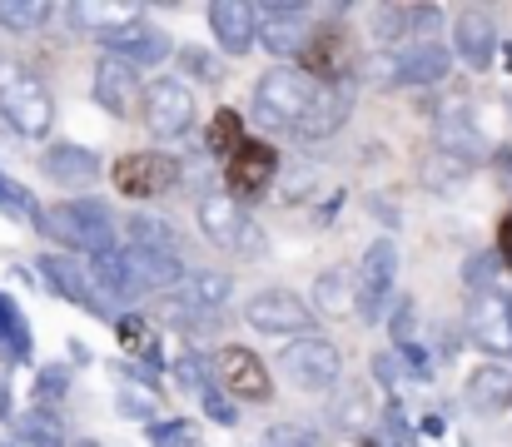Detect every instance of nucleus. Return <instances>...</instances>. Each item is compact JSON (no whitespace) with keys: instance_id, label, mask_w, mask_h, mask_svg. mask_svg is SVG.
Segmentation results:
<instances>
[{"instance_id":"obj_12","label":"nucleus","mask_w":512,"mask_h":447,"mask_svg":"<svg viewBox=\"0 0 512 447\" xmlns=\"http://www.w3.org/2000/svg\"><path fill=\"white\" fill-rule=\"evenodd\" d=\"M463 328L483 353H512V294H503V289L473 294Z\"/></svg>"},{"instance_id":"obj_8","label":"nucleus","mask_w":512,"mask_h":447,"mask_svg":"<svg viewBox=\"0 0 512 447\" xmlns=\"http://www.w3.org/2000/svg\"><path fill=\"white\" fill-rule=\"evenodd\" d=\"M140 115H145V125H150L155 140H179V135H189V125L199 115L194 110V90L184 80H174V75H160L140 95Z\"/></svg>"},{"instance_id":"obj_7","label":"nucleus","mask_w":512,"mask_h":447,"mask_svg":"<svg viewBox=\"0 0 512 447\" xmlns=\"http://www.w3.org/2000/svg\"><path fill=\"white\" fill-rule=\"evenodd\" d=\"M214 388L229 393V403H269L274 398V383H269V368L254 348L244 343H224L219 358H214Z\"/></svg>"},{"instance_id":"obj_35","label":"nucleus","mask_w":512,"mask_h":447,"mask_svg":"<svg viewBox=\"0 0 512 447\" xmlns=\"http://www.w3.org/2000/svg\"><path fill=\"white\" fill-rule=\"evenodd\" d=\"M334 423H339L343 433H368V423H373V403H368V393L363 388H343L339 403H334Z\"/></svg>"},{"instance_id":"obj_47","label":"nucleus","mask_w":512,"mask_h":447,"mask_svg":"<svg viewBox=\"0 0 512 447\" xmlns=\"http://www.w3.org/2000/svg\"><path fill=\"white\" fill-rule=\"evenodd\" d=\"M199 403H204V413H209L214 423H224V428H234V418H239V403H229V398H224L219 388H209V393H204Z\"/></svg>"},{"instance_id":"obj_32","label":"nucleus","mask_w":512,"mask_h":447,"mask_svg":"<svg viewBox=\"0 0 512 447\" xmlns=\"http://www.w3.org/2000/svg\"><path fill=\"white\" fill-rule=\"evenodd\" d=\"M130 249H150V254H174V224L160 214H135L130 219Z\"/></svg>"},{"instance_id":"obj_39","label":"nucleus","mask_w":512,"mask_h":447,"mask_svg":"<svg viewBox=\"0 0 512 447\" xmlns=\"http://www.w3.org/2000/svg\"><path fill=\"white\" fill-rule=\"evenodd\" d=\"M0 209L10 214V219H25V224H40V204L25 194V184H15V179H5L0 174Z\"/></svg>"},{"instance_id":"obj_31","label":"nucleus","mask_w":512,"mask_h":447,"mask_svg":"<svg viewBox=\"0 0 512 447\" xmlns=\"http://www.w3.org/2000/svg\"><path fill=\"white\" fill-rule=\"evenodd\" d=\"M15 443L20 447H65V423L50 408H30L15 418Z\"/></svg>"},{"instance_id":"obj_48","label":"nucleus","mask_w":512,"mask_h":447,"mask_svg":"<svg viewBox=\"0 0 512 447\" xmlns=\"http://www.w3.org/2000/svg\"><path fill=\"white\" fill-rule=\"evenodd\" d=\"M393 338L398 343H413V303L408 298H398V308H393Z\"/></svg>"},{"instance_id":"obj_6","label":"nucleus","mask_w":512,"mask_h":447,"mask_svg":"<svg viewBox=\"0 0 512 447\" xmlns=\"http://www.w3.org/2000/svg\"><path fill=\"white\" fill-rule=\"evenodd\" d=\"M199 234L214 244V249H239V254H254L259 249V224L244 214L239 199H229L224 189H209L199 194Z\"/></svg>"},{"instance_id":"obj_49","label":"nucleus","mask_w":512,"mask_h":447,"mask_svg":"<svg viewBox=\"0 0 512 447\" xmlns=\"http://www.w3.org/2000/svg\"><path fill=\"white\" fill-rule=\"evenodd\" d=\"M493 174H498V184L512 194V149H498V154H493Z\"/></svg>"},{"instance_id":"obj_11","label":"nucleus","mask_w":512,"mask_h":447,"mask_svg":"<svg viewBox=\"0 0 512 447\" xmlns=\"http://www.w3.org/2000/svg\"><path fill=\"white\" fill-rule=\"evenodd\" d=\"M274 179H279V154H274V145H264V140H244L224 159V194L239 199V204L269 194Z\"/></svg>"},{"instance_id":"obj_27","label":"nucleus","mask_w":512,"mask_h":447,"mask_svg":"<svg viewBox=\"0 0 512 447\" xmlns=\"http://www.w3.org/2000/svg\"><path fill=\"white\" fill-rule=\"evenodd\" d=\"M65 15H70L75 25H85L90 35H100V40L140 20L135 5H110V0H80V5H65Z\"/></svg>"},{"instance_id":"obj_42","label":"nucleus","mask_w":512,"mask_h":447,"mask_svg":"<svg viewBox=\"0 0 512 447\" xmlns=\"http://www.w3.org/2000/svg\"><path fill=\"white\" fill-rule=\"evenodd\" d=\"M498 269H503V264H498V254H473V259L463 264V284H468L473 294H488V289H498V284H493V279H498Z\"/></svg>"},{"instance_id":"obj_28","label":"nucleus","mask_w":512,"mask_h":447,"mask_svg":"<svg viewBox=\"0 0 512 447\" xmlns=\"http://www.w3.org/2000/svg\"><path fill=\"white\" fill-rule=\"evenodd\" d=\"M115 408H120L125 418L150 423L155 408H160V393H155V383L140 378V373H115Z\"/></svg>"},{"instance_id":"obj_51","label":"nucleus","mask_w":512,"mask_h":447,"mask_svg":"<svg viewBox=\"0 0 512 447\" xmlns=\"http://www.w3.org/2000/svg\"><path fill=\"white\" fill-rule=\"evenodd\" d=\"M5 413H10V388L0 383V423H5Z\"/></svg>"},{"instance_id":"obj_5","label":"nucleus","mask_w":512,"mask_h":447,"mask_svg":"<svg viewBox=\"0 0 512 447\" xmlns=\"http://www.w3.org/2000/svg\"><path fill=\"white\" fill-rule=\"evenodd\" d=\"M393 279H398V244H393V239H373L368 254H363L358 269H353V294H358L353 313H358V323H378V318L388 313Z\"/></svg>"},{"instance_id":"obj_13","label":"nucleus","mask_w":512,"mask_h":447,"mask_svg":"<svg viewBox=\"0 0 512 447\" xmlns=\"http://www.w3.org/2000/svg\"><path fill=\"white\" fill-rule=\"evenodd\" d=\"M348 110H353V90L348 85H314V95H309V105H304V115L294 125V140L319 145V140L339 135L348 125Z\"/></svg>"},{"instance_id":"obj_23","label":"nucleus","mask_w":512,"mask_h":447,"mask_svg":"<svg viewBox=\"0 0 512 447\" xmlns=\"http://www.w3.org/2000/svg\"><path fill=\"white\" fill-rule=\"evenodd\" d=\"M40 169L60 184V189H85V184H95L100 179V154L85 145H70V140H60V145H50L40 154Z\"/></svg>"},{"instance_id":"obj_16","label":"nucleus","mask_w":512,"mask_h":447,"mask_svg":"<svg viewBox=\"0 0 512 447\" xmlns=\"http://www.w3.org/2000/svg\"><path fill=\"white\" fill-rule=\"evenodd\" d=\"M100 45H105V55H115V60H125V65H135V70L160 65V60H170L174 55L170 35H165L160 25H145V20H135V25H125V30L105 35Z\"/></svg>"},{"instance_id":"obj_17","label":"nucleus","mask_w":512,"mask_h":447,"mask_svg":"<svg viewBox=\"0 0 512 447\" xmlns=\"http://www.w3.org/2000/svg\"><path fill=\"white\" fill-rule=\"evenodd\" d=\"M304 75L314 80V85H343V75H348V35H343L339 25H324V30H309V40H304Z\"/></svg>"},{"instance_id":"obj_40","label":"nucleus","mask_w":512,"mask_h":447,"mask_svg":"<svg viewBox=\"0 0 512 447\" xmlns=\"http://www.w3.org/2000/svg\"><path fill=\"white\" fill-rule=\"evenodd\" d=\"M150 443L155 447H204V433L184 418H170V423H155L150 428Z\"/></svg>"},{"instance_id":"obj_25","label":"nucleus","mask_w":512,"mask_h":447,"mask_svg":"<svg viewBox=\"0 0 512 447\" xmlns=\"http://www.w3.org/2000/svg\"><path fill=\"white\" fill-rule=\"evenodd\" d=\"M463 398H468L473 413H488V418H493V413H508L512 408V368H503V363H483V368H473Z\"/></svg>"},{"instance_id":"obj_20","label":"nucleus","mask_w":512,"mask_h":447,"mask_svg":"<svg viewBox=\"0 0 512 447\" xmlns=\"http://www.w3.org/2000/svg\"><path fill=\"white\" fill-rule=\"evenodd\" d=\"M120 264L130 274V284L145 294H170L184 284V264L174 254H150V249H120Z\"/></svg>"},{"instance_id":"obj_30","label":"nucleus","mask_w":512,"mask_h":447,"mask_svg":"<svg viewBox=\"0 0 512 447\" xmlns=\"http://www.w3.org/2000/svg\"><path fill=\"white\" fill-rule=\"evenodd\" d=\"M353 269H329L319 284H314V313H324V318H348L353 313Z\"/></svg>"},{"instance_id":"obj_43","label":"nucleus","mask_w":512,"mask_h":447,"mask_svg":"<svg viewBox=\"0 0 512 447\" xmlns=\"http://www.w3.org/2000/svg\"><path fill=\"white\" fill-rule=\"evenodd\" d=\"M259 447H319V443H314L309 428H299V423H279V428H264Z\"/></svg>"},{"instance_id":"obj_4","label":"nucleus","mask_w":512,"mask_h":447,"mask_svg":"<svg viewBox=\"0 0 512 447\" xmlns=\"http://www.w3.org/2000/svg\"><path fill=\"white\" fill-rule=\"evenodd\" d=\"M279 368L289 373L294 388H304V393H324V388H339L343 353H339L334 338H324V333H304V338H289V348L279 353Z\"/></svg>"},{"instance_id":"obj_9","label":"nucleus","mask_w":512,"mask_h":447,"mask_svg":"<svg viewBox=\"0 0 512 447\" xmlns=\"http://www.w3.org/2000/svg\"><path fill=\"white\" fill-rule=\"evenodd\" d=\"M244 323L254 333H269V338H304L314 323V308L294 289H259L244 303Z\"/></svg>"},{"instance_id":"obj_10","label":"nucleus","mask_w":512,"mask_h":447,"mask_svg":"<svg viewBox=\"0 0 512 447\" xmlns=\"http://www.w3.org/2000/svg\"><path fill=\"white\" fill-rule=\"evenodd\" d=\"M110 179H115V189L130 194V199H160V194H170L174 184L184 179V169H179L174 154L135 149V154H125V159L110 169Z\"/></svg>"},{"instance_id":"obj_38","label":"nucleus","mask_w":512,"mask_h":447,"mask_svg":"<svg viewBox=\"0 0 512 447\" xmlns=\"http://www.w3.org/2000/svg\"><path fill=\"white\" fill-rule=\"evenodd\" d=\"M174 378H179L184 388H194L199 398L214 388V368H209V358H204V353H179V363H174Z\"/></svg>"},{"instance_id":"obj_19","label":"nucleus","mask_w":512,"mask_h":447,"mask_svg":"<svg viewBox=\"0 0 512 447\" xmlns=\"http://www.w3.org/2000/svg\"><path fill=\"white\" fill-rule=\"evenodd\" d=\"M453 55L468 65V70H488L493 55H498V30L483 10H458L453 15Z\"/></svg>"},{"instance_id":"obj_1","label":"nucleus","mask_w":512,"mask_h":447,"mask_svg":"<svg viewBox=\"0 0 512 447\" xmlns=\"http://www.w3.org/2000/svg\"><path fill=\"white\" fill-rule=\"evenodd\" d=\"M40 234L60 239L70 254H85V259H100V254H115V214L105 199H65V204H50L40 209Z\"/></svg>"},{"instance_id":"obj_26","label":"nucleus","mask_w":512,"mask_h":447,"mask_svg":"<svg viewBox=\"0 0 512 447\" xmlns=\"http://www.w3.org/2000/svg\"><path fill=\"white\" fill-rule=\"evenodd\" d=\"M174 294L184 298L194 313L219 318V308H224L229 294H234V279H229V274H219V269H199V274H184V284H179Z\"/></svg>"},{"instance_id":"obj_33","label":"nucleus","mask_w":512,"mask_h":447,"mask_svg":"<svg viewBox=\"0 0 512 447\" xmlns=\"http://www.w3.org/2000/svg\"><path fill=\"white\" fill-rule=\"evenodd\" d=\"M120 343H125V353H130V358H140V363L160 368V338H155L150 318H140V313L120 318Z\"/></svg>"},{"instance_id":"obj_24","label":"nucleus","mask_w":512,"mask_h":447,"mask_svg":"<svg viewBox=\"0 0 512 447\" xmlns=\"http://www.w3.org/2000/svg\"><path fill=\"white\" fill-rule=\"evenodd\" d=\"M135 95H140V75H135V65H125V60H115V55H100V65H95V100L110 110V115H130L135 110Z\"/></svg>"},{"instance_id":"obj_14","label":"nucleus","mask_w":512,"mask_h":447,"mask_svg":"<svg viewBox=\"0 0 512 447\" xmlns=\"http://www.w3.org/2000/svg\"><path fill=\"white\" fill-rule=\"evenodd\" d=\"M254 40L269 50V55H299L304 40H309V5H254Z\"/></svg>"},{"instance_id":"obj_50","label":"nucleus","mask_w":512,"mask_h":447,"mask_svg":"<svg viewBox=\"0 0 512 447\" xmlns=\"http://www.w3.org/2000/svg\"><path fill=\"white\" fill-rule=\"evenodd\" d=\"M498 234H503V249H498V264H508L512 269V214L498 224Z\"/></svg>"},{"instance_id":"obj_41","label":"nucleus","mask_w":512,"mask_h":447,"mask_svg":"<svg viewBox=\"0 0 512 447\" xmlns=\"http://www.w3.org/2000/svg\"><path fill=\"white\" fill-rule=\"evenodd\" d=\"M179 70L194 75L199 85H219V60H214L209 50H199V45H184V50H179Z\"/></svg>"},{"instance_id":"obj_29","label":"nucleus","mask_w":512,"mask_h":447,"mask_svg":"<svg viewBox=\"0 0 512 447\" xmlns=\"http://www.w3.org/2000/svg\"><path fill=\"white\" fill-rule=\"evenodd\" d=\"M30 353H35V338H30L25 313L0 294V358L5 363H30Z\"/></svg>"},{"instance_id":"obj_46","label":"nucleus","mask_w":512,"mask_h":447,"mask_svg":"<svg viewBox=\"0 0 512 447\" xmlns=\"http://www.w3.org/2000/svg\"><path fill=\"white\" fill-rule=\"evenodd\" d=\"M378 443L383 447H413V433H408V423H403V413H398V408H388V413H383V433H378Z\"/></svg>"},{"instance_id":"obj_45","label":"nucleus","mask_w":512,"mask_h":447,"mask_svg":"<svg viewBox=\"0 0 512 447\" xmlns=\"http://www.w3.org/2000/svg\"><path fill=\"white\" fill-rule=\"evenodd\" d=\"M373 383L383 388V393H393L398 383H403V363H398V353H373Z\"/></svg>"},{"instance_id":"obj_22","label":"nucleus","mask_w":512,"mask_h":447,"mask_svg":"<svg viewBox=\"0 0 512 447\" xmlns=\"http://www.w3.org/2000/svg\"><path fill=\"white\" fill-rule=\"evenodd\" d=\"M209 30H214V40H219L224 55H249L254 50V30H259L254 5H244V0H214L209 5Z\"/></svg>"},{"instance_id":"obj_15","label":"nucleus","mask_w":512,"mask_h":447,"mask_svg":"<svg viewBox=\"0 0 512 447\" xmlns=\"http://www.w3.org/2000/svg\"><path fill=\"white\" fill-rule=\"evenodd\" d=\"M40 279H45L50 294L80 303V308L95 313V318H110L100 294H95V284H90V264H85V259H75V254H45V259H40Z\"/></svg>"},{"instance_id":"obj_37","label":"nucleus","mask_w":512,"mask_h":447,"mask_svg":"<svg viewBox=\"0 0 512 447\" xmlns=\"http://www.w3.org/2000/svg\"><path fill=\"white\" fill-rule=\"evenodd\" d=\"M368 20H373V40L378 45H393V40L408 35V5H373Z\"/></svg>"},{"instance_id":"obj_3","label":"nucleus","mask_w":512,"mask_h":447,"mask_svg":"<svg viewBox=\"0 0 512 447\" xmlns=\"http://www.w3.org/2000/svg\"><path fill=\"white\" fill-rule=\"evenodd\" d=\"M309 95H314V80H309L304 70L279 65V70L259 75V85H254V120H259L264 130H289V135H294V125H299Z\"/></svg>"},{"instance_id":"obj_34","label":"nucleus","mask_w":512,"mask_h":447,"mask_svg":"<svg viewBox=\"0 0 512 447\" xmlns=\"http://www.w3.org/2000/svg\"><path fill=\"white\" fill-rule=\"evenodd\" d=\"M45 20H50V5L40 0H0V25L10 35H35Z\"/></svg>"},{"instance_id":"obj_18","label":"nucleus","mask_w":512,"mask_h":447,"mask_svg":"<svg viewBox=\"0 0 512 447\" xmlns=\"http://www.w3.org/2000/svg\"><path fill=\"white\" fill-rule=\"evenodd\" d=\"M438 154H443L453 169H473V164L493 159V149H488V140H483V130H478L463 110H448V115L438 120Z\"/></svg>"},{"instance_id":"obj_2","label":"nucleus","mask_w":512,"mask_h":447,"mask_svg":"<svg viewBox=\"0 0 512 447\" xmlns=\"http://www.w3.org/2000/svg\"><path fill=\"white\" fill-rule=\"evenodd\" d=\"M0 115L15 135L25 140H45L55 125V100L45 90V80L15 60H0Z\"/></svg>"},{"instance_id":"obj_52","label":"nucleus","mask_w":512,"mask_h":447,"mask_svg":"<svg viewBox=\"0 0 512 447\" xmlns=\"http://www.w3.org/2000/svg\"><path fill=\"white\" fill-rule=\"evenodd\" d=\"M508 115H512V100H508Z\"/></svg>"},{"instance_id":"obj_21","label":"nucleus","mask_w":512,"mask_h":447,"mask_svg":"<svg viewBox=\"0 0 512 447\" xmlns=\"http://www.w3.org/2000/svg\"><path fill=\"white\" fill-rule=\"evenodd\" d=\"M393 60V75L388 85H438L453 65V55L438 45V40H413L403 55H388Z\"/></svg>"},{"instance_id":"obj_44","label":"nucleus","mask_w":512,"mask_h":447,"mask_svg":"<svg viewBox=\"0 0 512 447\" xmlns=\"http://www.w3.org/2000/svg\"><path fill=\"white\" fill-rule=\"evenodd\" d=\"M35 393H40L45 403H60V398L70 393V368H65V363H55V368H40V378H35Z\"/></svg>"},{"instance_id":"obj_36","label":"nucleus","mask_w":512,"mask_h":447,"mask_svg":"<svg viewBox=\"0 0 512 447\" xmlns=\"http://www.w3.org/2000/svg\"><path fill=\"white\" fill-rule=\"evenodd\" d=\"M204 145L214 159H229L234 149L244 145V120L234 115V110H219L214 120H209V135H204Z\"/></svg>"}]
</instances>
